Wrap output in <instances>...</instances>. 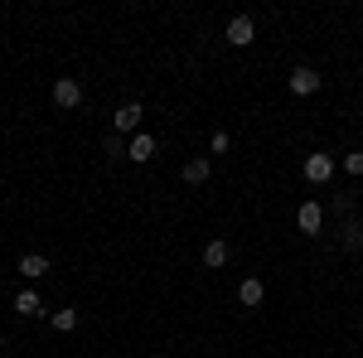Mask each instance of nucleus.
Wrapping results in <instances>:
<instances>
[{
    "instance_id": "6ab92c4d",
    "label": "nucleus",
    "mask_w": 363,
    "mask_h": 358,
    "mask_svg": "<svg viewBox=\"0 0 363 358\" xmlns=\"http://www.w3.org/2000/svg\"><path fill=\"white\" fill-rule=\"evenodd\" d=\"M0 286H5V276H0Z\"/></svg>"
},
{
    "instance_id": "2eb2a0df",
    "label": "nucleus",
    "mask_w": 363,
    "mask_h": 358,
    "mask_svg": "<svg viewBox=\"0 0 363 358\" xmlns=\"http://www.w3.org/2000/svg\"><path fill=\"white\" fill-rule=\"evenodd\" d=\"M54 330H58V334L78 330V310H54Z\"/></svg>"
},
{
    "instance_id": "423d86ee",
    "label": "nucleus",
    "mask_w": 363,
    "mask_h": 358,
    "mask_svg": "<svg viewBox=\"0 0 363 358\" xmlns=\"http://www.w3.org/2000/svg\"><path fill=\"white\" fill-rule=\"evenodd\" d=\"M291 92H296V97L320 92V73H315V68H296V73H291Z\"/></svg>"
},
{
    "instance_id": "ddd939ff",
    "label": "nucleus",
    "mask_w": 363,
    "mask_h": 358,
    "mask_svg": "<svg viewBox=\"0 0 363 358\" xmlns=\"http://www.w3.org/2000/svg\"><path fill=\"white\" fill-rule=\"evenodd\" d=\"M102 155H112V160H121V155H126V140L116 136V131H107V136H102Z\"/></svg>"
},
{
    "instance_id": "20e7f679",
    "label": "nucleus",
    "mask_w": 363,
    "mask_h": 358,
    "mask_svg": "<svg viewBox=\"0 0 363 358\" xmlns=\"http://www.w3.org/2000/svg\"><path fill=\"white\" fill-rule=\"evenodd\" d=\"M252 39H257V25H252L247 15H238V20H228V44H233V49H247Z\"/></svg>"
},
{
    "instance_id": "4468645a",
    "label": "nucleus",
    "mask_w": 363,
    "mask_h": 358,
    "mask_svg": "<svg viewBox=\"0 0 363 358\" xmlns=\"http://www.w3.org/2000/svg\"><path fill=\"white\" fill-rule=\"evenodd\" d=\"M344 252H363V223H349L344 228Z\"/></svg>"
},
{
    "instance_id": "7ed1b4c3",
    "label": "nucleus",
    "mask_w": 363,
    "mask_h": 358,
    "mask_svg": "<svg viewBox=\"0 0 363 358\" xmlns=\"http://www.w3.org/2000/svg\"><path fill=\"white\" fill-rule=\"evenodd\" d=\"M83 102V83L78 78H54V107H78Z\"/></svg>"
},
{
    "instance_id": "f03ea898",
    "label": "nucleus",
    "mask_w": 363,
    "mask_h": 358,
    "mask_svg": "<svg viewBox=\"0 0 363 358\" xmlns=\"http://www.w3.org/2000/svg\"><path fill=\"white\" fill-rule=\"evenodd\" d=\"M306 179L310 184H330L335 179V155H306Z\"/></svg>"
},
{
    "instance_id": "f8f14e48",
    "label": "nucleus",
    "mask_w": 363,
    "mask_h": 358,
    "mask_svg": "<svg viewBox=\"0 0 363 358\" xmlns=\"http://www.w3.org/2000/svg\"><path fill=\"white\" fill-rule=\"evenodd\" d=\"M15 315H44L39 296H34V291H20V296H15Z\"/></svg>"
},
{
    "instance_id": "9b49d317",
    "label": "nucleus",
    "mask_w": 363,
    "mask_h": 358,
    "mask_svg": "<svg viewBox=\"0 0 363 358\" xmlns=\"http://www.w3.org/2000/svg\"><path fill=\"white\" fill-rule=\"evenodd\" d=\"M223 262H228V242H223V237H213V242L203 247V267H223Z\"/></svg>"
},
{
    "instance_id": "1a4fd4ad",
    "label": "nucleus",
    "mask_w": 363,
    "mask_h": 358,
    "mask_svg": "<svg viewBox=\"0 0 363 358\" xmlns=\"http://www.w3.org/2000/svg\"><path fill=\"white\" fill-rule=\"evenodd\" d=\"M238 301L247 305V310H257V305L267 301V286H262V281H257V276H247V281H242V286H238Z\"/></svg>"
},
{
    "instance_id": "6e6552de",
    "label": "nucleus",
    "mask_w": 363,
    "mask_h": 358,
    "mask_svg": "<svg viewBox=\"0 0 363 358\" xmlns=\"http://www.w3.org/2000/svg\"><path fill=\"white\" fill-rule=\"evenodd\" d=\"M49 272H54V267H49V257H39V252L20 257V276H29V281H44Z\"/></svg>"
},
{
    "instance_id": "f3484780",
    "label": "nucleus",
    "mask_w": 363,
    "mask_h": 358,
    "mask_svg": "<svg viewBox=\"0 0 363 358\" xmlns=\"http://www.w3.org/2000/svg\"><path fill=\"white\" fill-rule=\"evenodd\" d=\"M208 145H213V155H223V150H228V131H213V140H208Z\"/></svg>"
},
{
    "instance_id": "a211bd4d",
    "label": "nucleus",
    "mask_w": 363,
    "mask_h": 358,
    "mask_svg": "<svg viewBox=\"0 0 363 358\" xmlns=\"http://www.w3.org/2000/svg\"><path fill=\"white\" fill-rule=\"evenodd\" d=\"M0 349H5V334H0Z\"/></svg>"
},
{
    "instance_id": "dca6fc26",
    "label": "nucleus",
    "mask_w": 363,
    "mask_h": 358,
    "mask_svg": "<svg viewBox=\"0 0 363 358\" xmlns=\"http://www.w3.org/2000/svg\"><path fill=\"white\" fill-rule=\"evenodd\" d=\"M344 169H349V174H363V150H354V155H344Z\"/></svg>"
},
{
    "instance_id": "39448f33",
    "label": "nucleus",
    "mask_w": 363,
    "mask_h": 358,
    "mask_svg": "<svg viewBox=\"0 0 363 358\" xmlns=\"http://www.w3.org/2000/svg\"><path fill=\"white\" fill-rule=\"evenodd\" d=\"M296 223H301V233H320L325 228V203H301V213H296Z\"/></svg>"
},
{
    "instance_id": "9d476101",
    "label": "nucleus",
    "mask_w": 363,
    "mask_h": 358,
    "mask_svg": "<svg viewBox=\"0 0 363 358\" xmlns=\"http://www.w3.org/2000/svg\"><path fill=\"white\" fill-rule=\"evenodd\" d=\"M208 155H194V160H189V165H184V184H203V179H208Z\"/></svg>"
},
{
    "instance_id": "f257e3e1",
    "label": "nucleus",
    "mask_w": 363,
    "mask_h": 358,
    "mask_svg": "<svg viewBox=\"0 0 363 358\" xmlns=\"http://www.w3.org/2000/svg\"><path fill=\"white\" fill-rule=\"evenodd\" d=\"M140 121H145L140 102H126V107H116V116H112V131H116V136H136V131H140Z\"/></svg>"
},
{
    "instance_id": "0eeeda50",
    "label": "nucleus",
    "mask_w": 363,
    "mask_h": 358,
    "mask_svg": "<svg viewBox=\"0 0 363 358\" xmlns=\"http://www.w3.org/2000/svg\"><path fill=\"white\" fill-rule=\"evenodd\" d=\"M126 155H131L136 165H145V160L155 155V136H145V131H136V136L126 140Z\"/></svg>"
}]
</instances>
